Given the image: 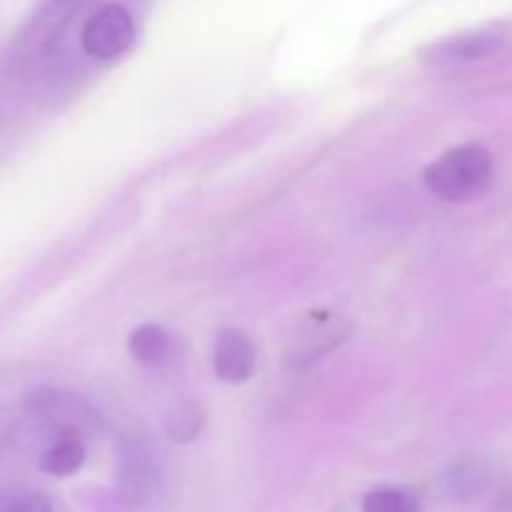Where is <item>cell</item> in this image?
Masks as SVG:
<instances>
[{
	"label": "cell",
	"instance_id": "obj_1",
	"mask_svg": "<svg viewBox=\"0 0 512 512\" xmlns=\"http://www.w3.org/2000/svg\"><path fill=\"white\" fill-rule=\"evenodd\" d=\"M493 178V158L480 145L448 150L425 168L423 183L443 203H465L483 193Z\"/></svg>",
	"mask_w": 512,
	"mask_h": 512
},
{
	"label": "cell",
	"instance_id": "obj_2",
	"mask_svg": "<svg viewBox=\"0 0 512 512\" xmlns=\"http://www.w3.org/2000/svg\"><path fill=\"white\" fill-rule=\"evenodd\" d=\"M135 40V23L128 8L110 3L88 18L80 33V45L90 58L110 60L123 55Z\"/></svg>",
	"mask_w": 512,
	"mask_h": 512
},
{
	"label": "cell",
	"instance_id": "obj_3",
	"mask_svg": "<svg viewBox=\"0 0 512 512\" xmlns=\"http://www.w3.org/2000/svg\"><path fill=\"white\" fill-rule=\"evenodd\" d=\"M213 368L218 380H223V383H245L255 370V348L248 335L235 328L220 330L218 338H215Z\"/></svg>",
	"mask_w": 512,
	"mask_h": 512
},
{
	"label": "cell",
	"instance_id": "obj_4",
	"mask_svg": "<svg viewBox=\"0 0 512 512\" xmlns=\"http://www.w3.org/2000/svg\"><path fill=\"white\" fill-rule=\"evenodd\" d=\"M348 333H350V325L343 323L340 318H335V315H320V318H313L310 320L308 330L295 340V348L290 350L288 355L290 363H293L295 368L308 365L310 360L320 358L325 350L343 343Z\"/></svg>",
	"mask_w": 512,
	"mask_h": 512
},
{
	"label": "cell",
	"instance_id": "obj_5",
	"mask_svg": "<svg viewBox=\"0 0 512 512\" xmlns=\"http://www.w3.org/2000/svg\"><path fill=\"white\" fill-rule=\"evenodd\" d=\"M505 33L498 28L488 30H475V33L455 35V38L443 40L433 48L435 60H473L485 58V55L495 53L503 48Z\"/></svg>",
	"mask_w": 512,
	"mask_h": 512
},
{
	"label": "cell",
	"instance_id": "obj_6",
	"mask_svg": "<svg viewBox=\"0 0 512 512\" xmlns=\"http://www.w3.org/2000/svg\"><path fill=\"white\" fill-rule=\"evenodd\" d=\"M85 460V443L78 430H60L48 450L40 455V470L53 478H68L78 473Z\"/></svg>",
	"mask_w": 512,
	"mask_h": 512
},
{
	"label": "cell",
	"instance_id": "obj_7",
	"mask_svg": "<svg viewBox=\"0 0 512 512\" xmlns=\"http://www.w3.org/2000/svg\"><path fill=\"white\" fill-rule=\"evenodd\" d=\"M130 355L143 365H160L170 353V335L163 325L143 323L130 333Z\"/></svg>",
	"mask_w": 512,
	"mask_h": 512
},
{
	"label": "cell",
	"instance_id": "obj_8",
	"mask_svg": "<svg viewBox=\"0 0 512 512\" xmlns=\"http://www.w3.org/2000/svg\"><path fill=\"white\" fill-rule=\"evenodd\" d=\"M363 512H420V503L408 490L380 488L370 490L360 503Z\"/></svg>",
	"mask_w": 512,
	"mask_h": 512
},
{
	"label": "cell",
	"instance_id": "obj_9",
	"mask_svg": "<svg viewBox=\"0 0 512 512\" xmlns=\"http://www.w3.org/2000/svg\"><path fill=\"white\" fill-rule=\"evenodd\" d=\"M3 512H73L68 505H63L60 500L50 498V495H23V498H15L5 505Z\"/></svg>",
	"mask_w": 512,
	"mask_h": 512
}]
</instances>
